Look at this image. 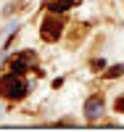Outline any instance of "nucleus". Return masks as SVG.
<instances>
[{
    "label": "nucleus",
    "mask_w": 124,
    "mask_h": 132,
    "mask_svg": "<svg viewBox=\"0 0 124 132\" xmlns=\"http://www.w3.org/2000/svg\"><path fill=\"white\" fill-rule=\"evenodd\" d=\"M29 93V85L21 79V74H3L0 77V95L8 98V101H19V98H24Z\"/></svg>",
    "instance_id": "1"
},
{
    "label": "nucleus",
    "mask_w": 124,
    "mask_h": 132,
    "mask_svg": "<svg viewBox=\"0 0 124 132\" xmlns=\"http://www.w3.org/2000/svg\"><path fill=\"white\" fill-rule=\"evenodd\" d=\"M119 74H124V63H121V66H114V69H111L106 77H119Z\"/></svg>",
    "instance_id": "6"
},
{
    "label": "nucleus",
    "mask_w": 124,
    "mask_h": 132,
    "mask_svg": "<svg viewBox=\"0 0 124 132\" xmlns=\"http://www.w3.org/2000/svg\"><path fill=\"white\" fill-rule=\"evenodd\" d=\"M32 63H35V53H32V50H24V53H19V56L11 61V71H13V74H24Z\"/></svg>",
    "instance_id": "2"
},
{
    "label": "nucleus",
    "mask_w": 124,
    "mask_h": 132,
    "mask_svg": "<svg viewBox=\"0 0 124 132\" xmlns=\"http://www.w3.org/2000/svg\"><path fill=\"white\" fill-rule=\"evenodd\" d=\"M74 5H77V0H50V3H45V8L50 13H61V11H69Z\"/></svg>",
    "instance_id": "5"
},
{
    "label": "nucleus",
    "mask_w": 124,
    "mask_h": 132,
    "mask_svg": "<svg viewBox=\"0 0 124 132\" xmlns=\"http://www.w3.org/2000/svg\"><path fill=\"white\" fill-rule=\"evenodd\" d=\"M61 29H63V24L58 19H45L42 21V40H48V42H53V40H58V35H61Z\"/></svg>",
    "instance_id": "3"
},
{
    "label": "nucleus",
    "mask_w": 124,
    "mask_h": 132,
    "mask_svg": "<svg viewBox=\"0 0 124 132\" xmlns=\"http://www.w3.org/2000/svg\"><path fill=\"white\" fill-rule=\"evenodd\" d=\"M100 114H103V98H100V95H93V98L85 103V116H87V119H98Z\"/></svg>",
    "instance_id": "4"
},
{
    "label": "nucleus",
    "mask_w": 124,
    "mask_h": 132,
    "mask_svg": "<svg viewBox=\"0 0 124 132\" xmlns=\"http://www.w3.org/2000/svg\"><path fill=\"white\" fill-rule=\"evenodd\" d=\"M116 111L124 114V93H121V98H116Z\"/></svg>",
    "instance_id": "7"
}]
</instances>
